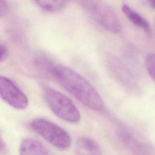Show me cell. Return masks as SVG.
<instances>
[{
	"label": "cell",
	"instance_id": "obj_5",
	"mask_svg": "<svg viewBox=\"0 0 155 155\" xmlns=\"http://www.w3.org/2000/svg\"><path fill=\"white\" fill-rule=\"evenodd\" d=\"M107 67L116 81L128 91L138 94L141 91V84L135 72L119 58L110 54L106 59Z\"/></svg>",
	"mask_w": 155,
	"mask_h": 155
},
{
	"label": "cell",
	"instance_id": "obj_10",
	"mask_svg": "<svg viewBox=\"0 0 155 155\" xmlns=\"http://www.w3.org/2000/svg\"><path fill=\"white\" fill-rule=\"evenodd\" d=\"M35 3L41 9L48 12H55L62 9L67 5L65 1H36Z\"/></svg>",
	"mask_w": 155,
	"mask_h": 155
},
{
	"label": "cell",
	"instance_id": "obj_4",
	"mask_svg": "<svg viewBox=\"0 0 155 155\" xmlns=\"http://www.w3.org/2000/svg\"><path fill=\"white\" fill-rule=\"evenodd\" d=\"M31 128L47 142L60 150L68 148L71 143L69 133L59 125L43 117H36L30 122Z\"/></svg>",
	"mask_w": 155,
	"mask_h": 155
},
{
	"label": "cell",
	"instance_id": "obj_12",
	"mask_svg": "<svg viewBox=\"0 0 155 155\" xmlns=\"http://www.w3.org/2000/svg\"><path fill=\"white\" fill-rule=\"evenodd\" d=\"M0 52H1V57H0V61L2 62L5 61L8 56V51L7 46L4 44L3 43H1L0 45Z\"/></svg>",
	"mask_w": 155,
	"mask_h": 155
},
{
	"label": "cell",
	"instance_id": "obj_15",
	"mask_svg": "<svg viewBox=\"0 0 155 155\" xmlns=\"http://www.w3.org/2000/svg\"><path fill=\"white\" fill-rule=\"evenodd\" d=\"M147 3L148 4L149 6H150L151 8L155 10V0L148 1H147Z\"/></svg>",
	"mask_w": 155,
	"mask_h": 155
},
{
	"label": "cell",
	"instance_id": "obj_8",
	"mask_svg": "<svg viewBox=\"0 0 155 155\" xmlns=\"http://www.w3.org/2000/svg\"><path fill=\"white\" fill-rule=\"evenodd\" d=\"M20 155H50L45 147L38 140L26 138L22 140L19 147Z\"/></svg>",
	"mask_w": 155,
	"mask_h": 155
},
{
	"label": "cell",
	"instance_id": "obj_13",
	"mask_svg": "<svg viewBox=\"0 0 155 155\" xmlns=\"http://www.w3.org/2000/svg\"><path fill=\"white\" fill-rule=\"evenodd\" d=\"M8 12V5L5 1H0V16L1 17L6 15Z\"/></svg>",
	"mask_w": 155,
	"mask_h": 155
},
{
	"label": "cell",
	"instance_id": "obj_16",
	"mask_svg": "<svg viewBox=\"0 0 155 155\" xmlns=\"http://www.w3.org/2000/svg\"><path fill=\"white\" fill-rule=\"evenodd\" d=\"M154 27H155V20H154Z\"/></svg>",
	"mask_w": 155,
	"mask_h": 155
},
{
	"label": "cell",
	"instance_id": "obj_7",
	"mask_svg": "<svg viewBox=\"0 0 155 155\" xmlns=\"http://www.w3.org/2000/svg\"><path fill=\"white\" fill-rule=\"evenodd\" d=\"M75 155H102L100 146L94 139L88 137H81L76 143Z\"/></svg>",
	"mask_w": 155,
	"mask_h": 155
},
{
	"label": "cell",
	"instance_id": "obj_14",
	"mask_svg": "<svg viewBox=\"0 0 155 155\" xmlns=\"http://www.w3.org/2000/svg\"><path fill=\"white\" fill-rule=\"evenodd\" d=\"M0 148H1V151L2 153L3 152H5V150H6V147H5V143H4V142H3V140L2 139H1V146H0Z\"/></svg>",
	"mask_w": 155,
	"mask_h": 155
},
{
	"label": "cell",
	"instance_id": "obj_9",
	"mask_svg": "<svg viewBox=\"0 0 155 155\" xmlns=\"http://www.w3.org/2000/svg\"><path fill=\"white\" fill-rule=\"evenodd\" d=\"M122 10L127 18L133 24L143 30L148 35H150V25L146 19L144 18L140 14H139L127 4H124L122 5Z\"/></svg>",
	"mask_w": 155,
	"mask_h": 155
},
{
	"label": "cell",
	"instance_id": "obj_2",
	"mask_svg": "<svg viewBox=\"0 0 155 155\" xmlns=\"http://www.w3.org/2000/svg\"><path fill=\"white\" fill-rule=\"evenodd\" d=\"M85 13L98 25L113 33L122 31V22L113 8L100 1H80L78 2Z\"/></svg>",
	"mask_w": 155,
	"mask_h": 155
},
{
	"label": "cell",
	"instance_id": "obj_11",
	"mask_svg": "<svg viewBox=\"0 0 155 155\" xmlns=\"http://www.w3.org/2000/svg\"><path fill=\"white\" fill-rule=\"evenodd\" d=\"M145 66L148 73L155 82V53H150L147 56Z\"/></svg>",
	"mask_w": 155,
	"mask_h": 155
},
{
	"label": "cell",
	"instance_id": "obj_1",
	"mask_svg": "<svg viewBox=\"0 0 155 155\" xmlns=\"http://www.w3.org/2000/svg\"><path fill=\"white\" fill-rule=\"evenodd\" d=\"M48 73L71 95L88 108L102 111L104 101L91 83L79 73L67 66L54 64Z\"/></svg>",
	"mask_w": 155,
	"mask_h": 155
},
{
	"label": "cell",
	"instance_id": "obj_3",
	"mask_svg": "<svg viewBox=\"0 0 155 155\" xmlns=\"http://www.w3.org/2000/svg\"><path fill=\"white\" fill-rule=\"evenodd\" d=\"M44 99L53 113L60 119L70 123H77L81 119L79 109L64 93L49 87L44 88Z\"/></svg>",
	"mask_w": 155,
	"mask_h": 155
},
{
	"label": "cell",
	"instance_id": "obj_6",
	"mask_svg": "<svg viewBox=\"0 0 155 155\" xmlns=\"http://www.w3.org/2000/svg\"><path fill=\"white\" fill-rule=\"evenodd\" d=\"M0 94L1 98L13 108L24 110L28 105V99L24 92L10 78L0 76Z\"/></svg>",
	"mask_w": 155,
	"mask_h": 155
}]
</instances>
